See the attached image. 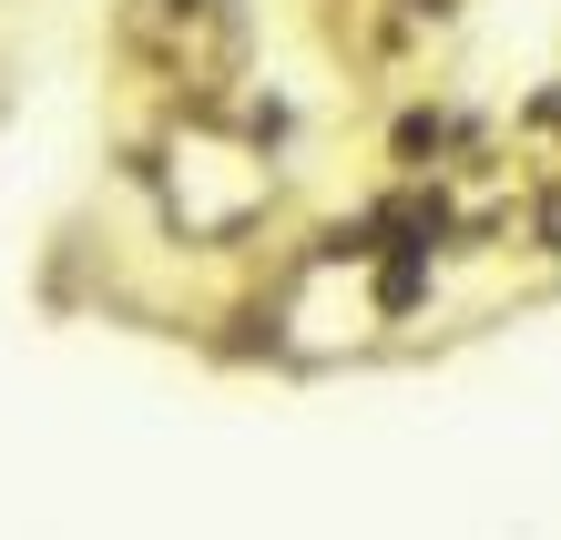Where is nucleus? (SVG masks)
<instances>
[{"label": "nucleus", "mask_w": 561, "mask_h": 540, "mask_svg": "<svg viewBox=\"0 0 561 540\" xmlns=\"http://www.w3.org/2000/svg\"><path fill=\"white\" fill-rule=\"evenodd\" d=\"M551 245H561V205H551Z\"/></svg>", "instance_id": "1"}, {"label": "nucleus", "mask_w": 561, "mask_h": 540, "mask_svg": "<svg viewBox=\"0 0 561 540\" xmlns=\"http://www.w3.org/2000/svg\"><path fill=\"white\" fill-rule=\"evenodd\" d=\"M428 11H459V0H428Z\"/></svg>", "instance_id": "2"}]
</instances>
